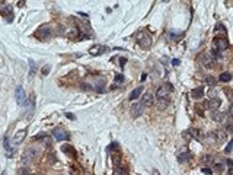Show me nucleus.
Returning <instances> with one entry per match:
<instances>
[{"label": "nucleus", "mask_w": 233, "mask_h": 175, "mask_svg": "<svg viewBox=\"0 0 233 175\" xmlns=\"http://www.w3.org/2000/svg\"><path fill=\"white\" fill-rule=\"evenodd\" d=\"M51 134H53V137L54 139H55V140L57 141H63V140H67V139H69V133H67L66 131V128L64 127H55L53 130V133H51Z\"/></svg>", "instance_id": "39448f33"}, {"label": "nucleus", "mask_w": 233, "mask_h": 175, "mask_svg": "<svg viewBox=\"0 0 233 175\" xmlns=\"http://www.w3.org/2000/svg\"><path fill=\"white\" fill-rule=\"evenodd\" d=\"M141 92H143V88L141 86H139V88H136L133 92L130 94V96H128V99L130 101H134V99H139L140 98V95H141Z\"/></svg>", "instance_id": "2eb2a0df"}, {"label": "nucleus", "mask_w": 233, "mask_h": 175, "mask_svg": "<svg viewBox=\"0 0 233 175\" xmlns=\"http://www.w3.org/2000/svg\"><path fill=\"white\" fill-rule=\"evenodd\" d=\"M114 175H128V168L125 166H117L114 171Z\"/></svg>", "instance_id": "5701e85b"}, {"label": "nucleus", "mask_w": 233, "mask_h": 175, "mask_svg": "<svg viewBox=\"0 0 233 175\" xmlns=\"http://www.w3.org/2000/svg\"><path fill=\"white\" fill-rule=\"evenodd\" d=\"M227 131H229V133H233V124L232 123H229V126H227Z\"/></svg>", "instance_id": "a19ab883"}, {"label": "nucleus", "mask_w": 233, "mask_h": 175, "mask_svg": "<svg viewBox=\"0 0 233 175\" xmlns=\"http://www.w3.org/2000/svg\"><path fill=\"white\" fill-rule=\"evenodd\" d=\"M232 148H233V139L229 141V146L224 149V152H226V153H230V152H232Z\"/></svg>", "instance_id": "c756f323"}, {"label": "nucleus", "mask_w": 233, "mask_h": 175, "mask_svg": "<svg viewBox=\"0 0 233 175\" xmlns=\"http://www.w3.org/2000/svg\"><path fill=\"white\" fill-rule=\"evenodd\" d=\"M214 168L219 169V171H223V169H224V165H223V163H216V165H214Z\"/></svg>", "instance_id": "e433bc0d"}, {"label": "nucleus", "mask_w": 233, "mask_h": 175, "mask_svg": "<svg viewBox=\"0 0 233 175\" xmlns=\"http://www.w3.org/2000/svg\"><path fill=\"white\" fill-rule=\"evenodd\" d=\"M0 13L3 15V18L6 19V22H12V20H13V12H12V7L9 6L6 2H2V3H0Z\"/></svg>", "instance_id": "20e7f679"}, {"label": "nucleus", "mask_w": 233, "mask_h": 175, "mask_svg": "<svg viewBox=\"0 0 233 175\" xmlns=\"http://www.w3.org/2000/svg\"><path fill=\"white\" fill-rule=\"evenodd\" d=\"M136 40H137V44L141 48H144V50L150 48V45H152V37L146 31H139L136 34Z\"/></svg>", "instance_id": "f257e3e1"}, {"label": "nucleus", "mask_w": 233, "mask_h": 175, "mask_svg": "<svg viewBox=\"0 0 233 175\" xmlns=\"http://www.w3.org/2000/svg\"><path fill=\"white\" fill-rule=\"evenodd\" d=\"M50 70H51V66H48V64H47V66H44V67H42V70H41V73L44 74V76H47V74L50 73Z\"/></svg>", "instance_id": "bb28decb"}, {"label": "nucleus", "mask_w": 233, "mask_h": 175, "mask_svg": "<svg viewBox=\"0 0 233 175\" xmlns=\"http://www.w3.org/2000/svg\"><path fill=\"white\" fill-rule=\"evenodd\" d=\"M2 175H6V171H3V172H2Z\"/></svg>", "instance_id": "49530a36"}, {"label": "nucleus", "mask_w": 233, "mask_h": 175, "mask_svg": "<svg viewBox=\"0 0 233 175\" xmlns=\"http://www.w3.org/2000/svg\"><path fill=\"white\" fill-rule=\"evenodd\" d=\"M168 102H163V101H159V108H165L166 107Z\"/></svg>", "instance_id": "79ce46f5"}, {"label": "nucleus", "mask_w": 233, "mask_h": 175, "mask_svg": "<svg viewBox=\"0 0 233 175\" xmlns=\"http://www.w3.org/2000/svg\"><path fill=\"white\" fill-rule=\"evenodd\" d=\"M152 175H160V172L157 169H152Z\"/></svg>", "instance_id": "c03bdc74"}, {"label": "nucleus", "mask_w": 233, "mask_h": 175, "mask_svg": "<svg viewBox=\"0 0 233 175\" xmlns=\"http://www.w3.org/2000/svg\"><path fill=\"white\" fill-rule=\"evenodd\" d=\"M115 82H117V83L124 82V76H122V74H117V76H115Z\"/></svg>", "instance_id": "473e14b6"}, {"label": "nucleus", "mask_w": 233, "mask_h": 175, "mask_svg": "<svg viewBox=\"0 0 233 175\" xmlns=\"http://www.w3.org/2000/svg\"><path fill=\"white\" fill-rule=\"evenodd\" d=\"M15 96H16V101L19 105H26V94L23 91L22 86H18L16 91H15Z\"/></svg>", "instance_id": "1a4fd4ad"}, {"label": "nucleus", "mask_w": 233, "mask_h": 175, "mask_svg": "<svg viewBox=\"0 0 233 175\" xmlns=\"http://www.w3.org/2000/svg\"><path fill=\"white\" fill-rule=\"evenodd\" d=\"M226 163H227V165H229V166H230V168L233 169V161H230V159H227V161H226Z\"/></svg>", "instance_id": "37998d69"}, {"label": "nucleus", "mask_w": 233, "mask_h": 175, "mask_svg": "<svg viewBox=\"0 0 233 175\" xmlns=\"http://www.w3.org/2000/svg\"><path fill=\"white\" fill-rule=\"evenodd\" d=\"M173 88L171 83H163L162 86H159L157 89V92H156V96H157V99L159 101H163V99H168L169 98V95L172 94Z\"/></svg>", "instance_id": "f03ea898"}, {"label": "nucleus", "mask_w": 233, "mask_h": 175, "mask_svg": "<svg viewBox=\"0 0 233 175\" xmlns=\"http://www.w3.org/2000/svg\"><path fill=\"white\" fill-rule=\"evenodd\" d=\"M141 102H143L146 107L152 105V102H153V95L149 94V92H147V94H144V96H143V101H141Z\"/></svg>", "instance_id": "412c9836"}, {"label": "nucleus", "mask_w": 233, "mask_h": 175, "mask_svg": "<svg viewBox=\"0 0 233 175\" xmlns=\"http://www.w3.org/2000/svg\"><path fill=\"white\" fill-rule=\"evenodd\" d=\"M216 31H221V32H226V31H224V25H223V23H217V25H216Z\"/></svg>", "instance_id": "2f4dec72"}, {"label": "nucleus", "mask_w": 233, "mask_h": 175, "mask_svg": "<svg viewBox=\"0 0 233 175\" xmlns=\"http://www.w3.org/2000/svg\"><path fill=\"white\" fill-rule=\"evenodd\" d=\"M211 161H213V158H211V156H208V155L203 156V159H201V162H203V163H210Z\"/></svg>", "instance_id": "cd10ccee"}, {"label": "nucleus", "mask_w": 233, "mask_h": 175, "mask_svg": "<svg viewBox=\"0 0 233 175\" xmlns=\"http://www.w3.org/2000/svg\"><path fill=\"white\" fill-rule=\"evenodd\" d=\"M44 137H47V133H40L37 137H34V140L38 141V140H41V139H44Z\"/></svg>", "instance_id": "7c9ffc66"}, {"label": "nucleus", "mask_w": 233, "mask_h": 175, "mask_svg": "<svg viewBox=\"0 0 233 175\" xmlns=\"http://www.w3.org/2000/svg\"><path fill=\"white\" fill-rule=\"evenodd\" d=\"M214 137H216V141H223L226 139V131L224 130H217L214 133Z\"/></svg>", "instance_id": "aec40b11"}, {"label": "nucleus", "mask_w": 233, "mask_h": 175, "mask_svg": "<svg viewBox=\"0 0 233 175\" xmlns=\"http://www.w3.org/2000/svg\"><path fill=\"white\" fill-rule=\"evenodd\" d=\"M19 175H29V172H28L26 168H20L19 169Z\"/></svg>", "instance_id": "f704fd0d"}, {"label": "nucleus", "mask_w": 233, "mask_h": 175, "mask_svg": "<svg viewBox=\"0 0 233 175\" xmlns=\"http://www.w3.org/2000/svg\"><path fill=\"white\" fill-rule=\"evenodd\" d=\"M203 172H204V174H207V175H211L213 174V171H211V168H203Z\"/></svg>", "instance_id": "c9c22d12"}, {"label": "nucleus", "mask_w": 233, "mask_h": 175, "mask_svg": "<svg viewBox=\"0 0 233 175\" xmlns=\"http://www.w3.org/2000/svg\"><path fill=\"white\" fill-rule=\"evenodd\" d=\"M104 86H105V79L104 77H98V80H96V85H95V89H96V92H104Z\"/></svg>", "instance_id": "f3484780"}, {"label": "nucleus", "mask_w": 233, "mask_h": 175, "mask_svg": "<svg viewBox=\"0 0 233 175\" xmlns=\"http://www.w3.org/2000/svg\"><path fill=\"white\" fill-rule=\"evenodd\" d=\"M200 63L204 67H210L214 63V57L211 54H201L200 55Z\"/></svg>", "instance_id": "9b49d317"}, {"label": "nucleus", "mask_w": 233, "mask_h": 175, "mask_svg": "<svg viewBox=\"0 0 233 175\" xmlns=\"http://www.w3.org/2000/svg\"><path fill=\"white\" fill-rule=\"evenodd\" d=\"M79 35H80V29H79V28H76V27H72V28H70L69 37H70L72 40H76V38H77Z\"/></svg>", "instance_id": "4be33fe9"}, {"label": "nucleus", "mask_w": 233, "mask_h": 175, "mask_svg": "<svg viewBox=\"0 0 233 175\" xmlns=\"http://www.w3.org/2000/svg\"><path fill=\"white\" fill-rule=\"evenodd\" d=\"M35 156H37V150H34L32 148L26 149V150L23 152V155H22V163H23V165L31 163V162L35 159Z\"/></svg>", "instance_id": "0eeeda50"}, {"label": "nucleus", "mask_w": 233, "mask_h": 175, "mask_svg": "<svg viewBox=\"0 0 233 175\" xmlns=\"http://www.w3.org/2000/svg\"><path fill=\"white\" fill-rule=\"evenodd\" d=\"M220 105H221V99H219V98H213V99H210L207 102V107L210 109H217Z\"/></svg>", "instance_id": "4468645a"}, {"label": "nucleus", "mask_w": 233, "mask_h": 175, "mask_svg": "<svg viewBox=\"0 0 233 175\" xmlns=\"http://www.w3.org/2000/svg\"><path fill=\"white\" fill-rule=\"evenodd\" d=\"M206 83H207V85H211V86H216L217 80L214 79L213 76H207V77H206Z\"/></svg>", "instance_id": "a878e982"}, {"label": "nucleus", "mask_w": 233, "mask_h": 175, "mask_svg": "<svg viewBox=\"0 0 233 175\" xmlns=\"http://www.w3.org/2000/svg\"><path fill=\"white\" fill-rule=\"evenodd\" d=\"M125 63H127V59H125V57H121V59H120V66H121V67H124V66H125Z\"/></svg>", "instance_id": "4c0bfd02"}, {"label": "nucleus", "mask_w": 233, "mask_h": 175, "mask_svg": "<svg viewBox=\"0 0 233 175\" xmlns=\"http://www.w3.org/2000/svg\"><path fill=\"white\" fill-rule=\"evenodd\" d=\"M114 149H118V143H111V145L107 148V152L109 153V152H111V150H114Z\"/></svg>", "instance_id": "c85d7f7f"}, {"label": "nucleus", "mask_w": 233, "mask_h": 175, "mask_svg": "<svg viewBox=\"0 0 233 175\" xmlns=\"http://www.w3.org/2000/svg\"><path fill=\"white\" fill-rule=\"evenodd\" d=\"M172 64H173V66H179V64H181V60H179V59H173V60H172Z\"/></svg>", "instance_id": "58836bf2"}, {"label": "nucleus", "mask_w": 233, "mask_h": 175, "mask_svg": "<svg viewBox=\"0 0 233 175\" xmlns=\"http://www.w3.org/2000/svg\"><path fill=\"white\" fill-rule=\"evenodd\" d=\"M219 80L220 82H224V83L230 82V80H232V73H229V72H223V73L219 76Z\"/></svg>", "instance_id": "6ab92c4d"}, {"label": "nucleus", "mask_w": 233, "mask_h": 175, "mask_svg": "<svg viewBox=\"0 0 233 175\" xmlns=\"http://www.w3.org/2000/svg\"><path fill=\"white\" fill-rule=\"evenodd\" d=\"M230 112H232V114H233V105H232V107H230Z\"/></svg>", "instance_id": "a18cd8bd"}, {"label": "nucleus", "mask_w": 233, "mask_h": 175, "mask_svg": "<svg viewBox=\"0 0 233 175\" xmlns=\"http://www.w3.org/2000/svg\"><path fill=\"white\" fill-rule=\"evenodd\" d=\"M107 51H109V48H108L107 45H102V44H95V45L90 47V50H89V53L92 54V55H101V54L107 53Z\"/></svg>", "instance_id": "9d476101"}, {"label": "nucleus", "mask_w": 233, "mask_h": 175, "mask_svg": "<svg viewBox=\"0 0 233 175\" xmlns=\"http://www.w3.org/2000/svg\"><path fill=\"white\" fill-rule=\"evenodd\" d=\"M35 72H37V64L34 60H29V77H34Z\"/></svg>", "instance_id": "b1692460"}, {"label": "nucleus", "mask_w": 233, "mask_h": 175, "mask_svg": "<svg viewBox=\"0 0 233 175\" xmlns=\"http://www.w3.org/2000/svg\"><path fill=\"white\" fill-rule=\"evenodd\" d=\"M3 148H5V150H6V155L7 156L13 155V149H12V145L9 143V137H7V136H5V137H3Z\"/></svg>", "instance_id": "f8f14e48"}, {"label": "nucleus", "mask_w": 233, "mask_h": 175, "mask_svg": "<svg viewBox=\"0 0 233 175\" xmlns=\"http://www.w3.org/2000/svg\"><path fill=\"white\" fill-rule=\"evenodd\" d=\"M227 47H229V42H227L226 38H216L213 41V53L214 54L224 51Z\"/></svg>", "instance_id": "7ed1b4c3"}, {"label": "nucleus", "mask_w": 233, "mask_h": 175, "mask_svg": "<svg viewBox=\"0 0 233 175\" xmlns=\"http://www.w3.org/2000/svg\"><path fill=\"white\" fill-rule=\"evenodd\" d=\"M189 152H184V153H181L179 156H178V161L181 162V163H182V162H185V161H188V159H189Z\"/></svg>", "instance_id": "393cba45"}, {"label": "nucleus", "mask_w": 233, "mask_h": 175, "mask_svg": "<svg viewBox=\"0 0 233 175\" xmlns=\"http://www.w3.org/2000/svg\"><path fill=\"white\" fill-rule=\"evenodd\" d=\"M61 150L66 153V155H72V156H76V150H74L70 145H64V146H61Z\"/></svg>", "instance_id": "a211bd4d"}, {"label": "nucleus", "mask_w": 233, "mask_h": 175, "mask_svg": "<svg viewBox=\"0 0 233 175\" xmlns=\"http://www.w3.org/2000/svg\"><path fill=\"white\" fill-rule=\"evenodd\" d=\"M53 34V31H51V27L50 25H42L40 27V29L37 31V37L40 38V40H47V38H50Z\"/></svg>", "instance_id": "423d86ee"}, {"label": "nucleus", "mask_w": 233, "mask_h": 175, "mask_svg": "<svg viewBox=\"0 0 233 175\" xmlns=\"http://www.w3.org/2000/svg\"><path fill=\"white\" fill-rule=\"evenodd\" d=\"M191 96H192V99H201L203 96H204V89L203 88H195L191 91Z\"/></svg>", "instance_id": "ddd939ff"}, {"label": "nucleus", "mask_w": 233, "mask_h": 175, "mask_svg": "<svg viewBox=\"0 0 233 175\" xmlns=\"http://www.w3.org/2000/svg\"><path fill=\"white\" fill-rule=\"evenodd\" d=\"M67 117V118H69V120H76V117H74L73 114H70V112H66V114H64Z\"/></svg>", "instance_id": "ea45409f"}, {"label": "nucleus", "mask_w": 233, "mask_h": 175, "mask_svg": "<svg viewBox=\"0 0 233 175\" xmlns=\"http://www.w3.org/2000/svg\"><path fill=\"white\" fill-rule=\"evenodd\" d=\"M189 131L192 133V136L195 137V139H198V137H200V133H198V130H195V128H191Z\"/></svg>", "instance_id": "72a5a7b5"}, {"label": "nucleus", "mask_w": 233, "mask_h": 175, "mask_svg": "<svg viewBox=\"0 0 233 175\" xmlns=\"http://www.w3.org/2000/svg\"><path fill=\"white\" fill-rule=\"evenodd\" d=\"M144 104L143 102H134L133 105H131V108H130V111H131V115H133L134 118H137V117H140V115L143 114V111H144Z\"/></svg>", "instance_id": "6e6552de"}, {"label": "nucleus", "mask_w": 233, "mask_h": 175, "mask_svg": "<svg viewBox=\"0 0 233 175\" xmlns=\"http://www.w3.org/2000/svg\"><path fill=\"white\" fill-rule=\"evenodd\" d=\"M25 134H26V130H22V131H18L16 136L13 137V145H19L20 141L25 139Z\"/></svg>", "instance_id": "dca6fc26"}]
</instances>
